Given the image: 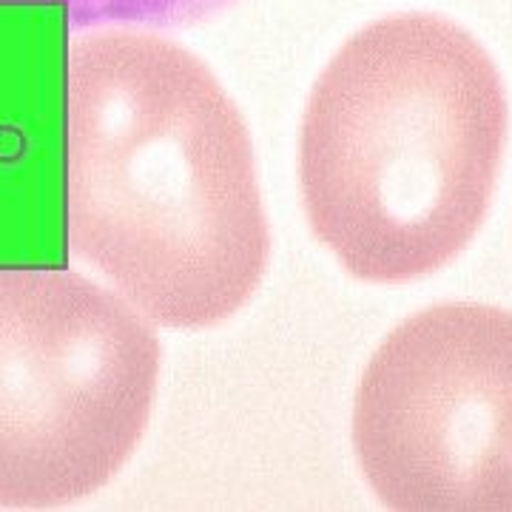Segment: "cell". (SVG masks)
Segmentation results:
<instances>
[{"label": "cell", "mask_w": 512, "mask_h": 512, "mask_svg": "<svg viewBox=\"0 0 512 512\" xmlns=\"http://www.w3.org/2000/svg\"><path fill=\"white\" fill-rule=\"evenodd\" d=\"M66 237L148 322H225L271 231L245 120L200 57L109 29L66 55Z\"/></svg>", "instance_id": "6da1fadb"}, {"label": "cell", "mask_w": 512, "mask_h": 512, "mask_svg": "<svg viewBox=\"0 0 512 512\" xmlns=\"http://www.w3.org/2000/svg\"><path fill=\"white\" fill-rule=\"evenodd\" d=\"M353 450L399 512H512V313L444 302L373 353Z\"/></svg>", "instance_id": "277c9868"}, {"label": "cell", "mask_w": 512, "mask_h": 512, "mask_svg": "<svg viewBox=\"0 0 512 512\" xmlns=\"http://www.w3.org/2000/svg\"><path fill=\"white\" fill-rule=\"evenodd\" d=\"M160 342L126 296L66 268H0V507L80 501L146 433Z\"/></svg>", "instance_id": "3957f363"}, {"label": "cell", "mask_w": 512, "mask_h": 512, "mask_svg": "<svg viewBox=\"0 0 512 512\" xmlns=\"http://www.w3.org/2000/svg\"><path fill=\"white\" fill-rule=\"evenodd\" d=\"M60 3L74 26L183 20L214 9L222 0H49Z\"/></svg>", "instance_id": "5b68a950"}, {"label": "cell", "mask_w": 512, "mask_h": 512, "mask_svg": "<svg viewBox=\"0 0 512 512\" xmlns=\"http://www.w3.org/2000/svg\"><path fill=\"white\" fill-rule=\"evenodd\" d=\"M490 55L439 15L365 26L313 86L299 183L316 239L365 282H407L470 245L507 143Z\"/></svg>", "instance_id": "7a4b0ae2"}]
</instances>
